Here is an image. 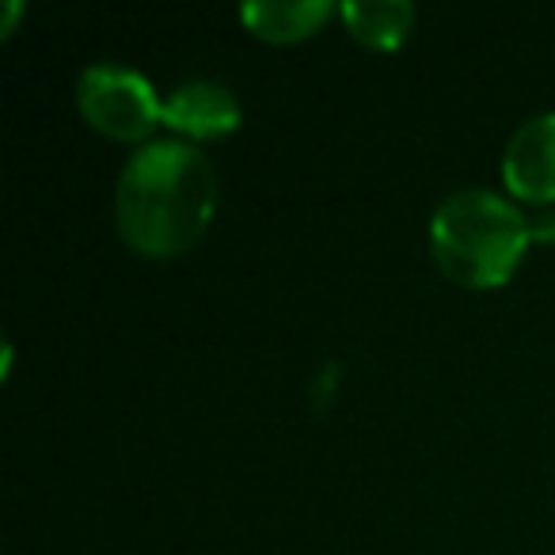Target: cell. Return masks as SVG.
I'll return each instance as SVG.
<instances>
[{"instance_id": "cell-1", "label": "cell", "mask_w": 555, "mask_h": 555, "mask_svg": "<svg viewBox=\"0 0 555 555\" xmlns=\"http://www.w3.org/2000/svg\"><path fill=\"white\" fill-rule=\"evenodd\" d=\"M217 179L206 153L176 138H156L118 176V229L138 251L171 255L198 240L214 214Z\"/></svg>"}, {"instance_id": "cell-2", "label": "cell", "mask_w": 555, "mask_h": 555, "mask_svg": "<svg viewBox=\"0 0 555 555\" xmlns=\"http://www.w3.org/2000/svg\"><path fill=\"white\" fill-rule=\"evenodd\" d=\"M532 240V221L483 186L453 191L430 221V247L438 267L468 286H499Z\"/></svg>"}, {"instance_id": "cell-3", "label": "cell", "mask_w": 555, "mask_h": 555, "mask_svg": "<svg viewBox=\"0 0 555 555\" xmlns=\"http://www.w3.org/2000/svg\"><path fill=\"white\" fill-rule=\"evenodd\" d=\"M80 111L92 126L115 138H141L160 118V100L138 69L118 62L88 65L77 80Z\"/></svg>"}, {"instance_id": "cell-4", "label": "cell", "mask_w": 555, "mask_h": 555, "mask_svg": "<svg viewBox=\"0 0 555 555\" xmlns=\"http://www.w3.org/2000/svg\"><path fill=\"white\" fill-rule=\"evenodd\" d=\"M502 176L521 198H555V111L532 115L517 126L502 153Z\"/></svg>"}, {"instance_id": "cell-5", "label": "cell", "mask_w": 555, "mask_h": 555, "mask_svg": "<svg viewBox=\"0 0 555 555\" xmlns=\"http://www.w3.org/2000/svg\"><path fill=\"white\" fill-rule=\"evenodd\" d=\"M160 118L191 138H221V133L236 130L240 103L217 80H183L160 103Z\"/></svg>"}, {"instance_id": "cell-6", "label": "cell", "mask_w": 555, "mask_h": 555, "mask_svg": "<svg viewBox=\"0 0 555 555\" xmlns=\"http://www.w3.org/2000/svg\"><path fill=\"white\" fill-rule=\"evenodd\" d=\"M327 12H332L327 0H247V4H240V20L255 35L274 42H289L317 31Z\"/></svg>"}, {"instance_id": "cell-7", "label": "cell", "mask_w": 555, "mask_h": 555, "mask_svg": "<svg viewBox=\"0 0 555 555\" xmlns=\"http://www.w3.org/2000/svg\"><path fill=\"white\" fill-rule=\"evenodd\" d=\"M343 16L354 39L377 50H392L408 39L415 9L408 0H343Z\"/></svg>"}, {"instance_id": "cell-8", "label": "cell", "mask_w": 555, "mask_h": 555, "mask_svg": "<svg viewBox=\"0 0 555 555\" xmlns=\"http://www.w3.org/2000/svg\"><path fill=\"white\" fill-rule=\"evenodd\" d=\"M532 236L537 240H555V214H544L532 221Z\"/></svg>"}, {"instance_id": "cell-9", "label": "cell", "mask_w": 555, "mask_h": 555, "mask_svg": "<svg viewBox=\"0 0 555 555\" xmlns=\"http://www.w3.org/2000/svg\"><path fill=\"white\" fill-rule=\"evenodd\" d=\"M16 12H20V4H16V0H9V9H4V31H12V20H16Z\"/></svg>"}]
</instances>
